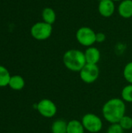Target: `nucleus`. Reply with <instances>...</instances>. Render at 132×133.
Here are the masks:
<instances>
[{"instance_id": "1", "label": "nucleus", "mask_w": 132, "mask_h": 133, "mask_svg": "<svg viewBox=\"0 0 132 133\" xmlns=\"http://www.w3.org/2000/svg\"><path fill=\"white\" fill-rule=\"evenodd\" d=\"M126 113L125 102L117 97L111 98L105 102L102 108L104 119L110 124L118 123Z\"/></svg>"}, {"instance_id": "2", "label": "nucleus", "mask_w": 132, "mask_h": 133, "mask_svg": "<svg viewBox=\"0 0 132 133\" xmlns=\"http://www.w3.org/2000/svg\"><path fill=\"white\" fill-rule=\"evenodd\" d=\"M64 65L72 72H79L86 64L84 52L79 49H69L65 52L62 57Z\"/></svg>"}, {"instance_id": "3", "label": "nucleus", "mask_w": 132, "mask_h": 133, "mask_svg": "<svg viewBox=\"0 0 132 133\" xmlns=\"http://www.w3.org/2000/svg\"><path fill=\"white\" fill-rule=\"evenodd\" d=\"M53 32L52 25L44 21L37 22L30 28V34L37 41H45L48 39Z\"/></svg>"}, {"instance_id": "4", "label": "nucleus", "mask_w": 132, "mask_h": 133, "mask_svg": "<svg viewBox=\"0 0 132 133\" xmlns=\"http://www.w3.org/2000/svg\"><path fill=\"white\" fill-rule=\"evenodd\" d=\"M96 32L89 26H81L75 33V38L79 44L89 48L96 43Z\"/></svg>"}, {"instance_id": "5", "label": "nucleus", "mask_w": 132, "mask_h": 133, "mask_svg": "<svg viewBox=\"0 0 132 133\" xmlns=\"http://www.w3.org/2000/svg\"><path fill=\"white\" fill-rule=\"evenodd\" d=\"M81 122L85 130L90 133H97L100 132L103 125L101 118L93 113H87L84 115Z\"/></svg>"}, {"instance_id": "6", "label": "nucleus", "mask_w": 132, "mask_h": 133, "mask_svg": "<svg viewBox=\"0 0 132 133\" xmlns=\"http://www.w3.org/2000/svg\"><path fill=\"white\" fill-rule=\"evenodd\" d=\"M100 73V68L97 65L86 63L79 72V76L82 82L87 84H91L97 80Z\"/></svg>"}, {"instance_id": "7", "label": "nucleus", "mask_w": 132, "mask_h": 133, "mask_svg": "<svg viewBox=\"0 0 132 133\" xmlns=\"http://www.w3.org/2000/svg\"><path fill=\"white\" fill-rule=\"evenodd\" d=\"M37 110L41 116L47 118L54 117L58 111L56 104L50 99L40 100L37 104Z\"/></svg>"}, {"instance_id": "8", "label": "nucleus", "mask_w": 132, "mask_h": 133, "mask_svg": "<svg viewBox=\"0 0 132 133\" xmlns=\"http://www.w3.org/2000/svg\"><path fill=\"white\" fill-rule=\"evenodd\" d=\"M115 2L112 0H102L98 4V12L100 16L105 18L110 17L115 12Z\"/></svg>"}, {"instance_id": "9", "label": "nucleus", "mask_w": 132, "mask_h": 133, "mask_svg": "<svg viewBox=\"0 0 132 133\" xmlns=\"http://www.w3.org/2000/svg\"><path fill=\"white\" fill-rule=\"evenodd\" d=\"M84 55H85L86 63H88V64L97 65L98 62H100V57H101L100 50L94 46L87 48L84 52Z\"/></svg>"}, {"instance_id": "10", "label": "nucleus", "mask_w": 132, "mask_h": 133, "mask_svg": "<svg viewBox=\"0 0 132 133\" xmlns=\"http://www.w3.org/2000/svg\"><path fill=\"white\" fill-rule=\"evenodd\" d=\"M117 12L124 19L132 18V0H122L120 2Z\"/></svg>"}, {"instance_id": "11", "label": "nucleus", "mask_w": 132, "mask_h": 133, "mask_svg": "<svg viewBox=\"0 0 132 133\" xmlns=\"http://www.w3.org/2000/svg\"><path fill=\"white\" fill-rule=\"evenodd\" d=\"M41 17L44 22L52 25L55 23L57 15L55 11L51 7H45L41 12Z\"/></svg>"}, {"instance_id": "12", "label": "nucleus", "mask_w": 132, "mask_h": 133, "mask_svg": "<svg viewBox=\"0 0 132 133\" xmlns=\"http://www.w3.org/2000/svg\"><path fill=\"white\" fill-rule=\"evenodd\" d=\"M25 86L24 79L19 75L12 76L9 83V87L13 90H21Z\"/></svg>"}, {"instance_id": "13", "label": "nucleus", "mask_w": 132, "mask_h": 133, "mask_svg": "<svg viewBox=\"0 0 132 133\" xmlns=\"http://www.w3.org/2000/svg\"><path fill=\"white\" fill-rule=\"evenodd\" d=\"M85 131L81 121L72 119L68 122L67 133H85Z\"/></svg>"}, {"instance_id": "14", "label": "nucleus", "mask_w": 132, "mask_h": 133, "mask_svg": "<svg viewBox=\"0 0 132 133\" xmlns=\"http://www.w3.org/2000/svg\"><path fill=\"white\" fill-rule=\"evenodd\" d=\"M68 122L63 119H58L54 121L51 127L52 133H67Z\"/></svg>"}, {"instance_id": "15", "label": "nucleus", "mask_w": 132, "mask_h": 133, "mask_svg": "<svg viewBox=\"0 0 132 133\" xmlns=\"http://www.w3.org/2000/svg\"><path fill=\"white\" fill-rule=\"evenodd\" d=\"M11 75L9 70L0 65V87H5L9 86V83L11 78Z\"/></svg>"}, {"instance_id": "16", "label": "nucleus", "mask_w": 132, "mask_h": 133, "mask_svg": "<svg viewBox=\"0 0 132 133\" xmlns=\"http://www.w3.org/2000/svg\"><path fill=\"white\" fill-rule=\"evenodd\" d=\"M121 99L124 102L132 103V84L126 85L121 90Z\"/></svg>"}, {"instance_id": "17", "label": "nucleus", "mask_w": 132, "mask_h": 133, "mask_svg": "<svg viewBox=\"0 0 132 133\" xmlns=\"http://www.w3.org/2000/svg\"><path fill=\"white\" fill-rule=\"evenodd\" d=\"M123 76L129 84H132V62H129L125 65L123 70Z\"/></svg>"}, {"instance_id": "18", "label": "nucleus", "mask_w": 132, "mask_h": 133, "mask_svg": "<svg viewBox=\"0 0 132 133\" xmlns=\"http://www.w3.org/2000/svg\"><path fill=\"white\" fill-rule=\"evenodd\" d=\"M124 130H131L132 129V118L128 115H124L118 122Z\"/></svg>"}, {"instance_id": "19", "label": "nucleus", "mask_w": 132, "mask_h": 133, "mask_svg": "<svg viewBox=\"0 0 132 133\" xmlns=\"http://www.w3.org/2000/svg\"><path fill=\"white\" fill-rule=\"evenodd\" d=\"M124 130L119 123H114L110 124V125L108 127L107 133H124Z\"/></svg>"}, {"instance_id": "20", "label": "nucleus", "mask_w": 132, "mask_h": 133, "mask_svg": "<svg viewBox=\"0 0 132 133\" xmlns=\"http://www.w3.org/2000/svg\"><path fill=\"white\" fill-rule=\"evenodd\" d=\"M106 34L103 32H98L96 34V43H103L106 41Z\"/></svg>"}, {"instance_id": "21", "label": "nucleus", "mask_w": 132, "mask_h": 133, "mask_svg": "<svg viewBox=\"0 0 132 133\" xmlns=\"http://www.w3.org/2000/svg\"><path fill=\"white\" fill-rule=\"evenodd\" d=\"M112 1H114L115 2H121L122 0H112Z\"/></svg>"}, {"instance_id": "22", "label": "nucleus", "mask_w": 132, "mask_h": 133, "mask_svg": "<svg viewBox=\"0 0 132 133\" xmlns=\"http://www.w3.org/2000/svg\"><path fill=\"white\" fill-rule=\"evenodd\" d=\"M100 1H102V0H98V2H100Z\"/></svg>"}, {"instance_id": "23", "label": "nucleus", "mask_w": 132, "mask_h": 133, "mask_svg": "<svg viewBox=\"0 0 132 133\" xmlns=\"http://www.w3.org/2000/svg\"><path fill=\"white\" fill-rule=\"evenodd\" d=\"M130 133H132V132H130Z\"/></svg>"}, {"instance_id": "24", "label": "nucleus", "mask_w": 132, "mask_h": 133, "mask_svg": "<svg viewBox=\"0 0 132 133\" xmlns=\"http://www.w3.org/2000/svg\"><path fill=\"white\" fill-rule=\"evenodd\" d=\"M131 19H132V18H131Z\"/></svg>"}]
</instances>
